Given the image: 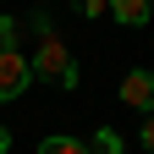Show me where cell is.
<instances>
[{
	"mask_svg": "<svg viewBox=\"0 0 154 154\" xmlns=\"http://www.w3.org/2000/svg\"><path fill=\"white\" fill-rule=\"evenodd\" d=\"M138 143H143V149L154 154V116H143V132H138Z\"/></svg>",
	"mask_w": 154,
	"mask_h": 154,
	"instance_id": "8",
	"label": "cell"
},
{
	"mask_svg": "<svg viewBox=\"0 0 154 154\" xmlns=\"http://www.w3.org/2000/svg\"><path fill=\"white\" fill-rule=\"evenodd\" d=\"M94 154H127L121 149V132L116 127H94Z\"/></svg>",
	"mask_w": 154,
	"mask_h": 154,
	"instance_id": "6",
	"label": "cell"
},
{
	"mask_svg": "<svg viewBox=\"0 0 154 154\" xmlns=\"http://www.w3.org/2000/svg\"><path fill=\"white\" fill-rule=\"evenodd\" d=\"M110 11V0H83V17H105Z\"/></svg>",
	"mask_w": 154,
	"mask_h": 154,
	"instance_id": "9",
	"label": "cell"
},
{
	"mask_svg": "<svg viewBox=\"0 0 154 154\" xmlns=\"http://www.w3.org/2000/svg\"><path fill=\"white\" fill-rule=\"evenodd\" d=\"M33 33H38V44H33V83L77 88V61H72V50H66V38L50 28L44 11H33Z\"/></svg>",
	"mask_w": 154,
	"mask_h": 154,
	"instance_id": "1",
	"label": "cell"
},
{
	"mask_svg": "<svg viewBox=\"0 0 154 154\" xmlns=\"http://www.w3.org/2000/svg\"><path fill=\"white\" fill-rule=\"evenodd\" d=\"M0 154H11V132L6 127H0Z\"/></svg>",
	"mask_w": 154,
	"mask_h": 154,
	"instance_id": "10",
	"label": "cell"
},
{
	"mask_svg": "<svg viewBox=\"0 0 154 154\" xmlns=\"http://www.w3.org/2000/svg\"><path fill=\"white\" fill-rule=\"evenodd\" d=\"M121 105L154 116V72H149V66H132V72L121 77Z\"/></svg>",
	"mask_w": 154,
	"mask_h": 154,
	"instance_id": "3",
	"label": "cell"
},
{
	"mask_svg": "<svg viewBox=\"0 0 154 154\" xmlns=\"http://www.w3.org/2000/svg\"><path fill=\"white\" fill-rule=\"evenodd\" d=\"M38 154H94V149H88V143H77V138H61V132H55V138L38 143Z\"/></svg>",
	"mask_w": 154,
	"mask_h": 154,
	"instance_id": "5",
	"label": "cell"
},
{
	"mask_svg": "<svg viewBox=\"0 0 154 154\" xmlns=\"http://www.w3.org/2000/svg\"><path fill=\"white\" fill-rule=\"evenodd\" d=\"M110 17L121 28H143L149 17H154V6H149V0H110Z\"/></svg>",
	"mask_w": 154,
	"mask_h": 154,
	"instance_id": "4",
	"label": "cell"
},
{
	"mask_svg": "<svg viewBox=\"0 0 154 154\" xmlns=\"http://www.w3.org/2000/svg\"><path fill=\"white\" fill-rule=\"evenodd\" d=\"M28 83H33V61H28L22 50H0V105L17 99Z\"/></svg>",
	"mask_w": 154,
	"mask_h": 154,
	"instance_id": "2",
	"label": "cell"
},
{
	"mask_svg": "<svg viewBox=\"0 0 154 154\" xmlns=\"http://www.w3.org/2000/svg\"><path fill=\"white\" fill-rule=\"evenodd\" d=\"M0 50H17V17H0Z\"/></svg>",
	"mask_w": 154,
	"mask_h": 154,
	"instance_id": "7",
	"label": "cell"
}]
</instances>
